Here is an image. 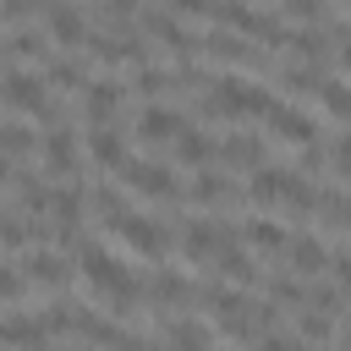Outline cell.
Here are the masks:
<instances>
[{
    "label": "cell",
    "mask_w": 351,
    "mask_h": 351,
    "mask_svg": "<svg viewBox=\"0 0 351 351\" xmlns=\"http://www.w3.org/2000/svg\"><path fill=\"white\" fill-rule=\"evenodd\" d=\"M77 269L88 274V285H93V291H99V296H104L115 313H121V307H132V302L143 296V285L132 280V269H126L121 258H110L104 247H93V241H82V252H77Z\"/></svg>",
    "instance_id": "6da1fadb"
},
{
    "label": "cell",
    "mask_w": 351,
    "mask_h": 351,
    "mask_svg": "<svg viewBox=\"0 0 351 351\" xmlns=\"http://www.w3.org/2000/svg\"><path fill=\"white\" fill-rule=\"evenodd\" d=\"M49 88H55V82H49L44 71L33 77V71L11 66V71H5V110H11V115H38V121H55V99H49Z\"/></svg>",
    "instance_id": "7a4b0ae2"
},
{
    "label": "cell",
    "mask_w": 351,
    "mask_h": 351,
    "mask_svg": "<svg viewBox=\"0 0 351 351\" xmlns=\"http://www.w3.org/2000/svg\"><path fill=\"white\" fill-rule=\"evenodd\" d=\"M110 230H115V241H126L132 252H143V258H159L165 247H170V236L154 225V219H143V214H132V208H115L110 219H104Z\"/></svg>",
    "instance_id": "3957f363"
},
{
    "label": "cell",
    "mask_w": 351,
    "mask_h": 351,
    "mask_svg": "<svg viewBox=\"0 0 351 351\" xmlns=\"http://www.w3.org/2000/svg\"><path fill=\"white\" fill-rule=\"evenodd\" d=\"M121 181H126L132 192L154 197V203H176V197H181V181H176L165 165H148V159H126V165H121Z\"/></svg>",
    "instance_id": "277c9868"
},
{
    "label": "cell",
    "mask_w": 351,
    "mask_h": 351,
    "mask_svg": "<svg viewBox=\"0 0 351 351\" xmlns=\"http://www.w3.org/2000/svg\"><path fill=\"white\" fill-rule=\"evenodd\" d=\"M44 33H49L60 49H88V22H82V11H77L71 0H55V5L44 11Z\"/></svg>",
    "instance_id": "5b68a950"
},
{
    "label": "cell",
    "mask_w": 351,
    "mask_h": 351,
    "mask_svg": "<svg viewBox=\"0 0 351 351\" xmlns=\"http://www.w3.org/2000/svg\"><path fill=\"white\" fill-rule=\"evenodd\" d=\"M230 241V230L225 225H214V219H192L186 230H181V252L192 258V263H214V252Z\"/></svg>",
    "instance_id": "8992f818"
},
{
    "label": "cell",
    "mask_w": 351,
    "mask_h": 351,
    "mask_svg": "<svg viewBox=\"0 0 351 351\" xmlns=\"http://www.w3.org/2000/svg\"><path fill=\"white\" fill-rule=\"evenodd\" d=\"M38 159H44V170H49V176H71V170H77V132H71V126L44 132Z\"/></svg>",
    "instance_id": "52a82bcc"
},
{
    "label": "cell",
    "mask_w": 351,
    "mask_h": 351,
    "mask_svg": "<svg viewBox=\"0 0 351 351\" xmlns=\"http://www.w3.org/2000/svg\"><path fill=\"white\" fill-rule=\"evenodd\" d=\"M143 27H148V33H154V38H159V44H165L176 60H186L192 49H203V44H197V38H192V33H186V27L170 16V11H148V16H143Z\"/></svg>",
    "instance_id": "ba28073f"
},
{
    "label": "cell",
    "mask_w": 351,
    "mask_h": 351,
    "mask_svg": "<svg viewBox=\"0 0 351 351\" xmlns=\"http://www.w3.org/2000/svg\"><path fill=\"white\" fill-rule=\"evenodd\" d=\"M121 99H126V88H121L115 77H99V82H88V88H82V110H88V121H93V126H110V115L121 110Z\"/></svg>",
    "instance_id": "9c48e42d"
},
{
    "label": "cell",
    "mask_w": 351,
    "mask_h": 351,
    "mask_svg": "<svg viewBox=\"0 0 351 351\" xmlns=\"http://www.w3.org/2000/svg\"><path fill=\"white\" fill-rule=\"evenodd\" d=\"M186 132V115H176V110H165V104H148L143 115H137V137L143 143H176Z\"/></svg>",
    "instance_id": "30bf717a"
},
{
    "label": "cell",
    "mask_w": 351,
    "mask_h": 351,
    "mask_svg": "<svg viewBox=\"0 0 351 351\" xmlns=\"http://www.w3.org/2000/svg\"><path fill=\"white\" fill-rule=\"evenodd\" d=\"M16 263H22V274H27L33 285H49V291L71 280V263H66L60 252H33V258H16Z\"/></svg>",
    "instance_id": "8fae6325"
},
{
    "label": "cell",
    "mask_w": 351,
    "mask_h": 351,
    "mask_svg": "<svg viewBox=\"0 0 351 351\" xmlns=\"http://www.w3.org/2000/svg\"><path fill=\"white\" fill-rule=\"evenodd\" d=\"M88 154H93V165H99V170H121V165H126V137H121L115 126H93Z\"/></svg>",
    "instance_id": "7c38bea8"
},
{
    "label": "cell",
    "mask_w": 351,
    "mask_h": 351,
    "mask_svg": "<svg viewBox=\"0 0 351 351\" xmlns=\"http://www.w3.org/2000/svg\"><path fill=\"white\" fill-rule=\"evenodd\" d=\"M82 192L77 186H60L55 192V203H49V219H55V230H60V241H77V219H82Z\"/></svg>",
    "instance_id": "4fadbf2b"
},
{
    "label": "cell",
    "mask_w": 351,
    "mask_h": 351,
    "mask_svg": "<svg viewBox=\"0 0 351 351\" xmlns=\"http://www.w3.org/2000/svg\"><path fill=\"white\" fill-rule=\"evenodd\" d=\"M285 258H291L296 274H318V269H329V247H324L318 236H291V241H285Z\"/></svg>",
    "instance_id": "5bb4252c"
},
{
    "label": "cell",
    "mask_w": 351,
    "mask_h": 351,
    "mask_svg": "<svg viewBox=\"0 0 351 351\" xmlns=\"http://www.w3.org/2000/svg\"><path fill=\"white\" fill-rule=\"evenodd\" d=\"M176 159H181V165H192V170H203L208 159H219V143H214L208 132H192V126H186V132L176 137Z\"/></svg>",
    "instance_id": "9a60e30c"
},
{
    "label": "cell",
    "mask_w": 351,
    "mask_h": 351,
    "mask_svg": "<svg viewBox=\"0 0 351 351\" xmlns=\"http://www.w3.org/2000/svg\"><path fill=\"white\" fill-rule=\"evenodd\" d=\"M148 296H154L159 307H181V302H192V285H186L176 269H154V280H148Z\"/></svg>",
    "instance_id": "2e32d148"
},
{
    "label": "cell",
    "mask_w": 351,
    "mask_h": 351,
    "mask_svg": "<svg viewBox=\"0 0 351 351\" xmlns=\"http://www.w3.org/2000/svg\"><path fill=\"white\" fill-rule=\"evenodd\" d=\"M269 126H274V137H285V143H296V148H307V143H313V132H318L307 115H296V110H280V104H274Z\"/></svg>",
    "instance_id": "e0dca14e"
},
{
    "label": "cell",
    "mask_w": 351,
    "mask_h": 351,
    "mask_svg": "<svg viewBox=\"0 0 351 351\" xmlns=\"http://www.w3.org/2000/svg\"><path fill=\"white\" fill-rule=\"evenodd\" d=\"M214 269H219L225 280H236V285H252V280H258V269H252V258H247V252H241L236 241H225V247L214 252Z\"/></svg>",
    "instance_id": "ac0fdd59"
},
{
    "label": "cell",
    "mask_w": 351,
    "mask_h": 351,
    "mask_svg": "<svg viewBox=\"0 0 351 351\" xmlns=\"http://www.w3.org/2000/svg\"><path fill=\"white\" fill-rule=\"evenodd\" d=\"M219 159L236 165V170H258V165H263V143H258V137H225V143H219Z\"/></svg>",
    "instance_id": "d6986e66"
},
{
    "label": "cell",
    "mask_w": 351,
    "mask_h": 351,
    "mask_svg": "<svg viewBox=\"0 0 351 351\" xmlns=\"http://www.w3.org/2000/svg\"><path fill=\"white\" fill-rule=\"evenodd\" d=\"M280 203H285V208H296V214H307V208H318V192H313L296 170H285V176H280Z\"/></svg>",
    "instance_id": "ffe728a7"
},
{
    "label": "cell",
    "mask_w": 351,
    "mask_h": 351,
    "mask_svg": "<svg viewBox=\"0 0 351 351\" xmlns=\"http://www.w3.org/2000/svg\"><path fill=\"white\" fill-rule=\"evenodd\" d=\"M241 241H247V247H263V252H280L291 236H285L274 219H252V225H241Z\"/></svg>",
    "instance_id": "44dd1931"
},
{
    "label": "cell",
    "mask_w": 351,
    "mask_h": 351,
    "mask_svg": "<svg viewBox=\"0 0 351 351\" xmlns=\"http://www.w3.org/2000/svg\"><path fill=\"white\" fill-rule=\"evenodd\" d=\"M49 44H55V38H44V33H11V66H22V60H38Z\"/></svg>",
    "instance_id": "7402d4cb"
},
{
    "label": "cell",
    "mask_w": 351,
    "mask_h": 351,
    "mask_svg": "<svg viewBox=\"0 0 351 351\" xmlns=\"http://www.w3.org/2000/svg\"><path fill=\"white\" fill-rule=\"evenodd\" d=\"M192 197H197L203 208H214V203L230 197V181H225V176H197V181H192Z\"/></svg>",
    "instance_id": "603a6c76"
},
{
    "label": "cell",
    "mask_w": 351,
    "mask_h": 351,
    "mask_svg": "<svg viewBox=\"0 0 351 351\" xmlns=\"http://www.w3.org/2000/svg\"><path fill=\"white\" fill-rule=\"evenodd\" d=\"M285 44H291L296 55H307V60H324V44H329V38H324L318 27H296V33L285 38Z\"/></svg>",
    "instance_id": "cb8c5ba5"
},
{
    "label": "cell",
    "mask_w": 351,
    "mask_h": 351,
    "mask_svg": "<svg viewBox=\"0 0 351 351\" xmlns=\"http://www.w3.org/2000/svg\"><path fill=\"white\" fill-rule=\"evenodd\" d=\"M44 77H49L55 88H88V77H82V66H77V60H49V66H44Z\"/></svg>",
    "instance_id": "d4e9b609"
},
{
    "label": "cell",
    "mask_w": 351,
    "mask_h": 351,
    "mask_svg": "<svg viewBox=\"0 0 351 351\" xmlns=\"http://www.w3.org/2000/svg\"><path fill=\"white\" fill-rule=\"evenodd\" d=\"M285 88L291 93H324V71L318 66H291L285 71Z\"/></svg>",
    "instance_id": "484cf974"
},
{
    "label": "cell",
    "mask_w": 351,
    "mask_h": 351,
    "mask_svg": "<svg viewBox=\"0 0 351 351\" xmlns=\"http://www.w3.org/2000/svg\"><path fill=\"white\" fill-rule=\"evenodd\" d=\"M27 154H33V132H27L22 121H11V126H5V159H11V165H22Z\"/></svg>",
    "instance_id": "4316f807"
},
{
    "label": "cell",
    "mask_w": 351,
    "mask_h": 351,
    "mask_svg": "<svg viewBox=\"0 0 351 351\" xmlns=\"http://www.w3.org/2000/svg\"><path fill=\"white\" fill-rule=\"evenodd\" d=\"M165 340H170V346H208V340H214V329H203V324H186V318H181V324H170V329H165Z\"/></svg>",
    "instance_id": "83f0119b"
},
{
    "label": "cell",
    "mask_w": 351,
    "mask_h": 351,
    "mask_svg": "<svg viewBox=\"0 0 351 351\" xmlns=\"http://www.w3.org/2000/svg\"><path fill=\"white\" fill-rule=\"evenodd\" d=\"M324 110L335 115V121H351V88H340V82H324Z\"/></svg>",
    "instance_id": "f1b7e54d"
},
{
    "label": "cell",
    "mask_w": 351,
    "mask_h": 351,
    "mask_svg": "<svg viewBox=\"0 0 351 351\" xmlns=\"http://www.w3.org/2000/svg\"><path fill=\"white\" fill-rule=\"evenodd\" d=\"M132 16H137V0H104V22L110 27H132Z\"/></svg>",
    "instance_id": "f546056e"
},
{
    "label": "cell",
    "mask_w": 351,
    "mask_h": 351,
    "mask_svg": "<svg viewBox=\"0 0 351 351\" xmlns=\"http://www.w3.org/2000/svg\"><path fill=\"white\" fill-rule=\"evenodd\" d=\"M219 5L225 0H170V11H181V16H219Z\"/></svg>",
    "instance_id": "4dcf8cb0"
},
{
    "label": "cell",
    "mask_w": 351,
    "mask_h": 351,
    "mask_svg": "<svg viewBox=\"0 0 351 351\" xmlns=\"http://www.w3.org/2000/svg\"><path fill=\"white\" fill-rule=\"evenodd\" d=\"M269 291H274L280 302H307V291H302L296 280H285V274H280V280H269Z\"/></svg>",
    "instance_id": "1f68e13d"
},
{
    "label": "cell",
    "mask_w": 351,
    "mask_h": 351,
    "mask_svg": "<svg viewBox=\"0 0 351 351\" xmlns=\"http://www.w3.org/2000/svg\"><path fill=\"white\" fill-rule=\"evenodd\" d=\"M302 335H307V340H329V313L318 307L313 318H302Z\"/></svg>",
    "instance_id": "d6a6232c"
},
{
    "label": "cell",
    "mask_w": 351,
    "mask_h": 351,
    "mask_svg": "<svg viewBox=\"0 0 351 351\" xmlns=\"http://www.w3.org/2000/svg\"><path fill=\"white\" fill-rule=\"evenodd\" d=\"M49 5H55V0H5V16H11V22H22L27 11H49Z\"/></svg>",
    "instance_id": "836d02e7"
},
{
    "label": "cell",
    "mask_w": 351,
    "mask_h": 351,
    "mask_svg": "<svg viewBox=\"0 0 351 351\" xmlns=\"http://www.w3.org/2000/svg\"><path fill=\"white\" fill-rule=\"evenodd\" d=\"M329 269H335V280H340V291L351 296V252H335V258H329Z\"/></svg>",
    "instance_id": "e575fe53"
},
{
    "label": "cell",
    "mask_w": 351,
    "mask_h": 351,
    "mask_svg": "<svg viewBox=\"0 0 351 351\" xmlns=\"http://www.w3.org/2000/svg\"><path fill=\"white\" fill-rule=\"evenodd\" d=\"M285 11H291V16H307V22H318V11H324V5H318V0H285Z\"/></svg>",
    "instance_id": "d590c367"
},
{
    "label": "cell",
    "mask_w": 351,
    "mask_h": 351,
    "mask_svg": "<svg viewBox=\"0 0 351 351\" xmlns=\"http://www.w3.org/2000/svg\"><path fill=\"white\" fill-rule=\"evenodd\" d=\"M329 154H335V170H340V176H351V137H340Z\"/></svg>",
    "instance_id": "8d00e7d4"
},
{
    "label": "cell",
    "mask_w": 351,
    "mask_h": 351,
    "mask_svg": "<svg viewBox=\"0 0 351 351\" xmlns=\"http://www.w3.org/2000/svg\"><path fill=\"white\" fill-rule=\"evenodd\" d=\"M340 71H351V38H346V49H340Z\"/></svg>",
    "instance_id": "74e56055"
},
{
    "label": "cell",
    "mask_w": 351,
    "mask_h": 351,
    "mask_svg": "<svg viewBox=\"0 0 351 351\" xmlns=\"http://www.w3.org/2000/svg\"><path fill=\"white\" fill-rule=\"evenodd\" d=\"M346 346H351V329H346Z\"/></svg>",
    "instance_id": "f35d334b"
}]
</instances>
